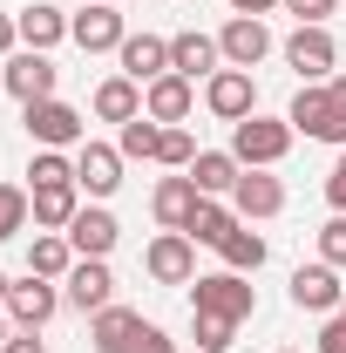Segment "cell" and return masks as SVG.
<instances>
[{
    "mask_svg": "<svg viewBox=\"0 0 346 353\" xmlns=\"http://www.w3.org/2000/svg\"><path fill=\"white\" fill-rule=\"evenodd\" d=\"M292 123L285 116H245V123H231V157L245 163V170H272V163H285V150H292Z\"/></svg>",
    "mask_w": 346,
    "mask_h": 353,
    "instance_id": "obj_1",
    "label": "cell"
},
{
    "mask_svg": "<svg viewBox=\"0 0 346 353\" xmlns=\"http://www.w3.org/2000/svg\"><path fill=\"white\" fill-rule=\"evenodd\" d=\"M190 312H217V319H252L258 312V292L245 285V272H204L190 279Z\"/></svg>",
    "mask_w": 346,
    "mask_h": 353,
    "instance_id": "obj_2",
    "label": "cell"
},
{
    "mask_svg": "<svg viewBox=\"0 0 346 353\" xmlns=\"http://www.w3.org/2000/svg\"><path fill=\"white\" fill-rule=\"evenodd\" d=\"M21 123H28V143H34V150H68V143H82V109H68L61 95L28 102Z\"/></svg>",
    "mask_w": 346,
    "mask_h": 353,
    "instance_id": "obj_3",
    "label": "cell"
},
{
    "mask_svg": "<svg viewBox=\"0 0 346 353\" xmlns=\"http://www.w3.org/2000/svg\"><path fill=\"white\" fill-rule=\"evenodd\" d=\"M68 41L82 48V54H109V48L130 41V28H123V7H109V0H88L82 14H68Z\"/></svg>",
    "mask_w": 346,
    "mask_h": 353,
    "instance_id": "obj_4",
    "label": "cell"
},
{
    "mask_svg": "<svg viewBox=\"0 0 346 353\" xmlns=\"http://www.w3.org/2000/svg\"><path fill=\"white\" fill-rule=\"evenodd\" d=\"M204 109H211L217 123L258 116V82H252V68H217L211 82H204Z\"/></svg>",
    "mask_w": 346,
    "mask_h": 353,
    "instance_id": "obj_5",
    "label": "cell"
},
{
    "mask_svg": "<svg viewBox=\"0 0 346 353\" xmlns=\"http://www.w3.org/2000/svg\"><path fill=\"white\" fill-rule=\"evenodd\" d=\"M123 163H130V157H123L116 143H75V183H82L95 204H109V197L123 190Z\"/></svg>",
    "mask_w": 346,
    "mask_h": 353,
    "instance_id": "obj_6",
    "label": "cell"
},
{
    "mask_svg": "<svg viewBox=\"0 0 346 353\" xmlns=\"http://www.w3.org/2000/svg\"><path fill=\"white\" fill-rule=\"evenodd\" d=\"M285 68H299V82H333L340 41H333L326 28H292V34H285Z\"/></svg>",
    "mask_w": 346,
    "mask_h": 353,
    "instance_id": "obj_7",
    "label": "cell"
},
{
    "mask_svg": "<svg viewBox=\"0 0 346 353\" xmlns=\"http://www.w3.org/2000/svg\"><path fill=\"white\" fill-rule=\"evenodd\" d=\"M61 312V292H54V279H14V292H7V319H14V333H41L48 319Z\"/></svg>",
    "mask_w": 346,
    "mask_h": 353,
    "instance_id": "obj_8",
    "label": "cell"
},
{
    "mask_svg": "<svg viewBox=\"0 0 346 353\" xmlns=\"http://www.w3.org/2000/svg\"><path fill=\"white\" fill-rule=\"evenodd\" d=\"M0 82L14 88V102L28 109V102H48V95H54L61 68H54L48 54H34V48H14V54H7V75H0Z\"/></svg>",
    "mask_w": 346,
    "mask_h": 353,
    "instance_id": "obj_9",
    "label": "cell"
},
{
    "mask_svg": "<svg viewBox=\"0 0 346 353\" xmlns=\"http://www.w3.org/2000/svg\"><path fill=\"white\" fill-rule=\"evenodd\" d=\"M143 272H150L156 285H190V279H197V245H190L183 231H163V238H150Z\"/></svg>",
    "mask_w": 346,
    "mask_h": 353,
    "instance_id": "obj_10",
    "label": "cell"
},
{
    "mask_svg": "<svg viewBox=\"0 0 346 353\" xmlns=\"http://www.w3.org/2000/svg\"><path fill=\"white\" fill-rule=\"evenodd\" d=\"M285 123H292L299 136H312V143H340V123H333V88H326V82H299L292 109H285Z\"/></svg>",
    "mask_w": 346,
    "mask_h": 353,
    "instance_id": "obj_11",
    "label": "cell"
},
{
    "mask_svg": "<svg viewBox=\"0 0 346 353\" xmlns=\"http://www.w3.org/2000/svg\"><path fill=\"white\" fill-rule=\"evenodd\" d=\"M217 48H224V68H258L265 54H272V28H265L258 14H231L224 34H217Z\"/></svg>",
    "mask_w": 346,
    "mask_h": 353,
    "instance_id": "obj_12",
    "label": "cell"
},
{
    "mask_svg": "<svg viewBox=\"0 0 346 353\" xmlns=\"http://www.w3.org/2000/svg\"><path fill=\"white\" fill-rule=\"evenodd\" d=\"M340 299H346V285H340V265H299V272H292V306L299 312H319V319H326V312H340Z\"/></svg>",
    "mask_w": 346,
    "mask_h": 353,
    "instance_id": "obj_13",
    "label": "cell"
},
{
    "mask_svg": "<svg viewBox=\"0 0 346 353\" xmlns=\"http://www.w3.org/2000/svg\"><path fill=\"white\" fill-rule=\"evenodd\" d=\"M68 292V306L75 312H102V306H116V272H109V259H75V272L61 279Z\"/></svg>",
    "mask_w": 346,
    "mask_h": 353,
    "instance_id": "obj_14",
    "label": "cell"
},
{
    "mask_svg": "<svg viewBox=\"0 0 346 353\" xmlns=\"http://www.w3.org/2000/svg\"><path fill=\"white\" fill-rule=\"evenodd\" d=\"M116 238H123V224L109 204H82L75 224H68V245H75V259H109L116 252Z\"/></svg>",
    "mask_w": 346,
    "mask_h": 353,
    "instance_id": "obj_15",
    "label": "cell"
},
{
    "mask_svg": "<svg viewBox=\"0 0 346 353\" xmlns=\"http://www.w3.org/2000/svg\"><path fill=\"white\" fill-rule=\"evenodd\" d=\"M190 109H197V82L176 75V68L143 88V116H150V123H190Z\"/></svg>",
    "mask_w": 346,
    "mask_h": 353,
    "instance_id": "obj_16",
    "label": "cell"
},
{
    "mask_svg": "<svg viewBox=\"0 0 346 353\" xmlns=\"http://www.w3.org/2000/svg\"><path fill=\"white\" fill-rule=\"evenodd\" d=\"M231 211H238V218H278V211H285V183L272 170H245L238 190H231Z\"/></svg>",
    "mask_w": 346,
    "mask_h": 353,
    "instance_id": "obj_17",
    "label": "cell"
},
{
    "mask_svg": "<svg viewBox=\"0 0 346 353\" xmlns=\"http://www.w3.org/2000/svg\"><path fill=\"white\" fill-rule=\"evenodd\" d=\"M143 326H150L143 312H130V306H102V312H95V326H88V347H95V353H130L136 340H143Z\"/></svg>",
    "mask_w": 346,
    "mask_h": 353,
    "instance_id": "obj_18",
    "label": "cell"
},
{
    "mask_svg": "<svg viewBox=\"0 0 346 353\" xmlns=\"http://www.w3.org/2000/svg\"><path fill=\"white\" fill-rule=\"evenodd\" d=\"M116 61H123V75H130V82H156V75H170V41H163V34H130V41L116 48Z\"/></svg>",
    "mask_w": 346,
    "mask_h": 353,
    "instance_id": "obj_19",
    "label": "cell"
},
{
    "mask_svg": "<svg viewBox=\"0 0 346 353\" xmlns=\"http://www.w3.org/2000/svg\"><path fill=\"white\" fill-rule=\"evenodd\" d=\"M170 68H176V75H190V82H197V75L211 82L217 68H224L217 34H197V28H190V34H170Z\"/></svg>",
    "mask_w": 346,
    "mask_h": 353,
    "instance_id": "obj_20",
    "label": "cell"
},
{
    "mask_svg": "<svg viewBox=\"0 0 346 353\" xmlns=\"http://www.w3.org/2000/svg\"><path fill=\"white\" fill-rule=\"evenodd\" d=\"M14 28H21V48H34V54H48V48L68 41V14H61V7H48V0L21 7V14H14Z\"/></svg>",
    "mask_w": 346,
    "mask_h": 353,
    "instance_id": "obj_21",
    "label": "cell"
},
{
    "mask_svg": "<svg viewBox=\"0 0 346 353\" xmlns=\"http://www.w3.org/2000/svg\"><path fill=\"white\" fill-rule=\"evenodd\" d=\"M197 204H204V190H197L190 176H163V183H156V197H150V211H156V224H163V231H183Z\"/></svg>",
    "mask_w": 346,
    "mask_h": 353,
    "instance_id": "obj_22",
    "label": "cell"
},
{
    "mask_svg": "<svg viewBox=\"0 0 346 353\" xmlns=\"http://www.w3.org/2000/svg\"><path fill=\"white\" fill-rule=\"evenodd\" d=\"M183 176H190L204 197H231V190H238V176H245V163H238L231 150H197V163H190Z\"/></svg>",
    "mask_w": 346,
    "mask_h": 353,
    "instance_id": "obj_23",
    "label": "cell"
},
{
    "mask_svg": "<svg viewBox=\"0 0 346 353\" xmlns=\"http://www.w3.org/2000/svg\"><path fill=\"white\" fill-rule=\"evenodd\" d=\"M34 197V224L41 231H68L75 211H82V183H41V190H28Z\"/></svg>",
    "mask_w": 346,
    "mask_h": 353,
    "instance_id": "obj_24",
    "label": "cell"
},
{
    "mask_svg": "<svg viewBox=\"0 0 346 353\" xmlns=\"http://www.w3.org/2000/svg\"><path fill=\"white\" fill-rule=\"evenodd\" d=\"M95 116H102V123H136V116H143V82H130V75L95 82Z\"/></svg>",
    "mask_w": 346,
    "mask_h": 353,
    "instance_id": "obj_25",
    "label": "cell"
},
{
    "mask_svg": "<svg viewBox=\"0 0 346 353\" xmlns=\"http://www.w3.org/2000/svg\"><path fill=\"white\" fill-rule=\"evenodd\" d=\"M28 272H34V279H68V272H75V245H68V231H34V245H28Z\"/></svg>",
    "mask_w": 346,
    "mask_h": 353,
    "instance_id": "obj_26",
    "label": "cell"
},
{
    "mask_svg": "<svg viewBox=\"0 0 346 353\" xmlns=\"http://www.w3.org/2000/svg\"><path fill=\"white\" fill-rule=\"evenodd\" d=\"M238 211H231V204H217V197H204V204H197V211H190V224H183V238H190V245H224V238H231V231H238Z\"/></svg>",
    "mask_w": 346,
    "mask_h": 353,
    "instance_id": "obj_27",
    "label": "cell"
},
{
    "mask_svg": "<svg viewBox=\"0 0 346 353\" xmlns=\"http://www.w3.org/2000/svg\"><path fill=\"white\" fill-rule=\"evenodd\" d=\"M217 259H224V272H245V279H252V272L265 265V238H258V231H245V224H238V231H231V238L217 245Z\"/></svg>",
    "mask_w": 346,
    "mask_h": 353,
    "instance_id": "obj_28",
    "label": "cell"
},
{
    "mask_svg": "<svg viewBox=\"0 0 346 353\" xmlns=\"http://www.w3.org/2000/svg\"><path fill=\"white\" fill-rule=\"evenodd\" d=\"M156 143H163V123H150V116L123 123V136H116V150H123L130 163H156Z\"/></svg>",
    "mask_w": 346,
    "mask_h": 353,
    "instance_id": "obj_29",
    "label": "cell"
},
{
    "mask_svg": "<svg viewBox=\"0 0 346 353\" xmlns=\"http://www.w3.org/2000/svg\"><path fill=\"white\" fill-rule=\"evenodd\" d=\"M28 218H34V197H28L21 183H0V245H7V238H21Z\"/></svg>",
    "mask_w": 346,
    "mask_h": 353,
    "instance_id": "obj_30",
    "label": "cell"
},
{
    "mask_svg": "<svg viewBox=\"0 0 346 353\" xmlns=\"http://www.w3.org/2000/svg\"><path fill=\"white\" fill-rule=\"evenodd\" d=\"M156 163H170V170H190V163H197V136L183 130V123H163V143H156Z\"/></svg>",
    "mask_w": 346,
    "mask_h": 353,
    "instance_id": "obj_31",
    "label": "cell"
},
{
    "mask_svg": "<svg viewBox=\"0 0 346 353\" xmlns=\"http://www.w3.org/2000/svg\"><path fill=\"white\" fill-rule=\"evenodd\" d=\"M197 353H231V340H238V319H217V312H197Z\"/></svg>",
    "mask_w": 346,
    "mask_h": 353,
    "instance_id": "obj_32",
    "label": "cell"
},
{
    "mask_svg": "<svg viewBox=\"0 0 346 353\" xmlns=\"http://www.w3.org/2000/svg\"><path fill=\"white\" fill-rule=\"evenodd\" d=\"M28 190H41V183H75V157H61V150H34V163H28Z\"/></svg>",
    "mask_w": 346,
    "mask_h": 353,
    "instance_id": "obj_33",
    "label": "cell"
},
{
    "mask_svg": "<svg viewBox=\"0 0 346 353\" xmlns=\"http://www.w3.org/2000/svg\"><path fill=\"white\" fill-rule=\"evenodd\" d=\"M319 259H326V265H346V211H333V218L319 224Z\"/></svg>",
    "mask_w": 346,
    "mask_h": 353,
    "instance_id": "obj_34",
    "label": "cell"
},
{
    "mask_svg": "<svg viewBox=\"0 0 346 353\" xmlns=\"http://www.w3.org/2000/svg\"><path fill=\"white\" fill-rule=\"evenodd\" d=\"M278 7H285V14L299 21V28H326V14H333L340 0H278Z\"/></svg>",
    "mask_w": 346,
    "mask_h": 353,
    "instance_id": "obj_35",
    "label": "cell"
},
{
    "mask_svg": "<svg viewBox=\"0 0 346 353\" xmlns=\"http://www.w3.org/2000/svg\"><path fill=\"white\" fill-rule=\"evenodd\" d=\"M319 353H346V312H326V326H319Z\"/></svg>",
    "mask_w": 346,
    "mask_h": 353,
    "instance_id": "obj_36",
    "label": "cell"
},
{
    "mask_svg": "<svg viewBox=\"0 0 346 353\" xmlns=\"http://www.w3.org/2000/svg\"><path fill=\"white\" fill-rule=\"evenodd\" d=\"M326 204H333V211H346V150H340V163L326 170Z\"/></svg>",
    "mask_w": 346,
    "mask_h": 353,
    "instance_id": "obj_37",
    "label": "cell"
},
{
    "mask_svg": "<svg viewBox=\"0 0 346 353\" xmlns=\"http://www.w3.org/2000/svg\"><path fill=\"white\" fill-rule=\"evenodd\" d=\"M130 353H176V340L163 333V326H143V340H136Z\"/></svg>",
    "mask_w": 346,
    "mask_h": 353,
    "instance_id": "obj_38",
    "label": "cell"
},
{
    "mask_svg": "<svg viewBox=\"0 0 346 353\" xmlns=\"http://www.w3.org/2000/svg\"><path fill=\"white\" fill-rule=\"evenodd\" d=\"M326 88H333V123H340V150H346V75H333Z\"/></svg>",
    "mask_w": 346,
    "mask_h": 353,
    "instance_id": "obj_39",
    "label": "cell"
},
{
    "mask_svg": "<svg viewBox=\"0 0 346 353\" xmlns=\"http://www.w3.org/2000/svg\"><path fill=\"white\" fill-rule=\"evenodd\" d=\"M14 48H21V28H14V14H0V61H7Z\"/></svg>",
    "mask_w": 346,
    "mask_h": 353,
    "instance_id": "obj_40",
    "label": "cell"
},
{
    "mask_svg": "<svg viewBox=\"0 0 346 353\" xmlns=\"http://www.w3.org/2000/svg\"><path fill=\"white\" fill-rule=\"evenodd\" d=\"M0 353H48V347H41V333H14Z\"/></svg>",
    "mask_w": 346,
    "mask_h": 353,
    "instance_id": "obj_41",
    "label": "cell"
},
{
    "mask_svg": "<svg viewBox=\"0 0 346 353\" xmlns=\"http://www.w3.org/2000/svg\"><path fill=\"white\" fill-rule=\"evenodd\" d=\"M224 7H231V14H258V21H265V14H272L278 0H224Z\"/></svg>",
    "mask_w": 346,
    "mask_h": 353,
    "instance_id": "obj_42",
    "label": "cell"
},
{
    "mask_svg": "<svg viewBox=\"0 0 346 353\" xmlns=\"http://www.w3.org/2000/svg\"><path fill=\"white\" fill-rule=\"evenodd\" d=\"M7 340H14V319H7V312H0V347H7Z\"/></svg>",
    "mask_w": 346,
    "mask_h": 353,
    "instance_id": "obj_43",
    "label": "cell"
},
{
    "mask_svg": "<svg viewBox=\"0 0 346 353\" xmlns=\"http://www.w3.org/2000/svg\"><path fill=\"white\" fill-rule=\"evenodd\" d=\"M7 292H14V279H7V272H0V312H7Z\"/></svg>",
    "mask_w": 346,
    "mask_h": 353,
    "instance_id": "obj_44",
    "label": "cell"
},
{
    "mask_svg": "<svg viewBox=\"0 0 346 353\" xmlns=\"http://www.w3.org/2000/svg\"><path fill=\"white\" fill-rule=\"evenodd\" d=\"M109 7H123V0H109Z\"/></svg>",
    "mask_w": 346,
    "mask_h": 353,
    "instance_id": "obj_45",
    "label": "cell"
},
{
    "mask_svg": "<svg viewBox=\"0 0 346 353\" xmlns=\"http://www.w3.org/2000/svg\"><path fill=\"white\" fill-rule=\"evenodd\" d=\"M340 312H346V299H340Z\"/></svg>",
    "mask_w": 346,
    "mask_h": 353,
    "instance_id": "obj_46",
    "label": "cell"
},
{
    "mask_svg": "<svg viewBox=\"0 0 346 353\" xmlns=\"http://www.w3.org/2000/svg\"><path fill=\"white\" fill-rule=\"evenodd\" d=\"M285 353H292V347H285Z\"/></svg>",
    "mask_w": 346,
    "mask_h": 353,
    "instance_id": "obj_47",
    "label": "cell"
}]
</instances>
